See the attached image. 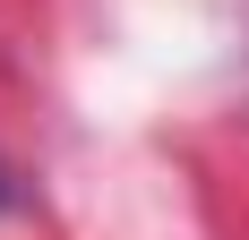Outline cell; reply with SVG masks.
I'll list each match as a JSON object with an SVG mask.
<instances>
[{"mask_svg":"<svg viewBox=\"0 0 249 240\" xmlns=\"http://www.w3.org/2000/svg\"><path fill=\"white\" fill-rule=\"evenodd\" d=\"M0 206H9V180H0Z\"/></svg>","mask_w":249,"mask_h":240,"instance_id":"cell-1","label":"cell"}]
</instances>
